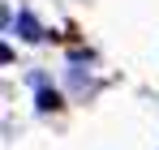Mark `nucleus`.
<instances>
[{
  "instance_id": "2",
  "label": "nucleus",
  "mask_w": 159,
  "mask_h": 150,
  "mask_svg": "<svg viewBox=\"0 0 159 150\" xmlns=\"http://www.w3.org/2000/svg\"><path fill=\"white\" fill-rule=\"evenodd\" d=\"M39 107L48 112V107H56V95H48V90H39Z\"/></svg>"
},
{
  "instance_id": "1",
  "label": "nucleus",
  "mask_w": 159,
  "mask_h": 150,
  "mask_svg": "<svg viewBox=\"0 0 159 150\" xmlns=\"http://www.w3.org/2000/svg\"><path fill=\"white\" fill-rule=\"evenodd\" d=\"M17 26H22V39H30V43H39V39H43V30H39V22H34L30 13H22Z\"/></svg>"
}]
</instances>
